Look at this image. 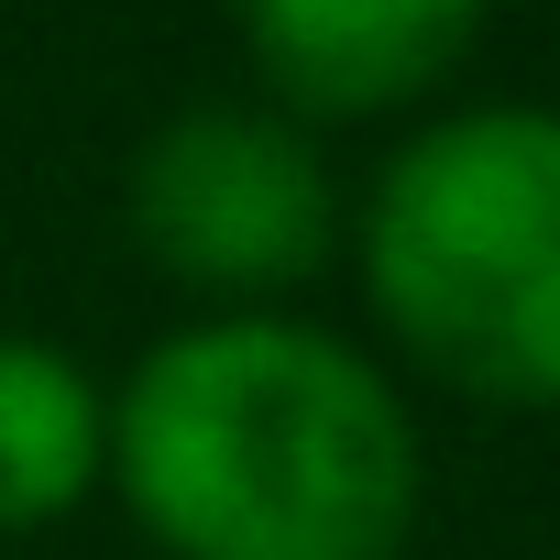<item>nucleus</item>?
Segmentation results:
<instances>
[{
	"instance_id": "f03ea898",
	"label": "nucleus",
	"mask_w": 560,
	"mask_h": 560,
	"mask_svg": "<svg viewBox=\"0 0 560 560\" xmlns=\"http://www.w3.org/2000/svg\"><path fill=\"white\" fill-rule=\"evenodd\" d=\"M385 341L472 407H560V110L483 100L407 132L352 220Z\"/></svg>"
},
{
	"instance_id": "7ed1b4c3",
	"label": "nucleus",
	"mask_w": 560,
	"mask_h": 560,
	"mask_svg": "<svg viewBox=\"0 0 560 560\" xmlns=\"http://www.w3.org/2000/svg\"><path fill=\"white\" fill-rule=\"evenodd\" d=\"M132 242L198 298H287L341 253V187L308 121L253 100H187L143 132L121 176Z\"/></svg>"
},
{
	"instance_id": "39448f33",
	"label": "nucleus",
	"mask_w": 560,
	"mask_h": 560,
	"mask_svg": "<svg viewBox=\"0 0 560 560\" xmlns=\"http://www.w3.org/2000/svg\"><path fill=\"white\" fill-rule=\"evenodd\" d=\"M110 483V396L78 352L0 330V538H34Z\"/></svg>"
},
{
	"instance_id": "20e7f679",
	"label": "nucleus",
	"mask_w": 560,
	"mask_h": 560,
	"mask_svg": "<svg viewBox=\"0 0 560 560\" xmlns=\"http://www.w3.org/2000/svg\"><path fill=\"white\" fill-rule=\"evenodd\" d=\"M494 0H242V45L287 121H374L429 100Z\"/></svg>"
},
{
	"instance_id": "f257e3e1",
	"label": "nucleus",
	"mask_w": 560,
	"mask_h": 560,
	"mask_svg": "<svg viewBox=\"0 0 560 560\" xmlns=\"http://www.w3.org/2000/svg\"><path fill=\"white\" fill-rule=\"evenodd\" d=\"M110 483L165 560H407L429 451L374 352L231 308L121 374Z\"/></svg>"
}]
</instances>
